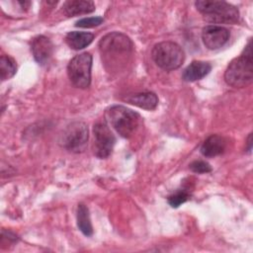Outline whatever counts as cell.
Returning a JSON list of instances; mask_svg holds the SVG:
<instances>
[{
  "mask_svg": "<svg viewBox=\"0 0 253 253\" xmlns=\"http://www.w3.org/2000/svg\"><path fill=\"white\" fill-rule=\"evenodd\" d=\"M103 22L104 19L102 17H88L76 21L75 26L79 28H94L101 25Z\"/></svg>",
  "mask_w": 253,
  "mask_h": 253,
  "instance_id": "d6986e66",
  "label": "cell"
},
{
  "mask_svg": "<svg viewBox=\"0 0 253 253\" xmlns=\"http://www.w3.org/2000/svg\"><path fill=\"white\" fill-rule=\"evenodd\" d=\"M190 199V194L185 190H178L168 197V203L172 208H178Z\"/></svg>",
  "mask_w": 253,
  "mask_h": 253,
  "instance_id": "ac0fdd59",
  "label": "cell"
},
{
  "mask_svg": "<svg viewBox=\"0 0 253 253\" xmlns=\"http://www.w3.org/2000/svg\"><path fill=\"white\" fill-rule=\"evenodd\" d=\"M91 53L82 52L75 55L67 65V74L70 82L77 88H88L91 83Z\"/></svg>",
  "mask_w": 253,
  "mask_h": 253,
  "instance_id": "8992f818",
  "label": "cell"
},
{
  "mask_svg": "<svg viewBox=\"0 0 253 253\" xmlns=\"http://www.w3.org/2000/svg\"><path fill=\"white\" fill-rule=\"evenodd\" d=\"M31 50L39 64L46 65L52 56L53 45L48 38L44 36H38L32 41Z\"/></svg>",
  "mask_w": 253,
  "mask_h": 253,
  "instance_id": "30bf717a",
  "label": "cell"
},
{
  "mask_svg": "<svg viewBox=\"0 0 253 253\" xmlns=\"http://www.w3.org/2000/svg\"><path fill=\"white\" fill-rule=\"evenodd\" d=\"M63 11L68 17L89 14L95 11V4L89 0H69L63 4Z\"/></svg>",
  "mask_w": 253,
  "mask_h": 253,
  "instance_id": "4fadbf2b",
  "label": "cell"
},
{
  "mask_svg": "<svg viewBox=\"0 0 253 253\" xmlns=\"http://www.w3.org/2000/svg\"><path fill=\"white\" fill-rule=\"evenodd\" d=\"M211 66L209 62L194 60L184 70L182 78L187 82H194L204 78L210 73Z\"/></svg>",
  "mask_w": 253,
  "mask_h": 253,
  "instance_id": "8fae6325",
  "label": "cell"
},
{
  "mask_svg": "<svg viewBox=\"0 0 253 253\" xmlns=\"http://www.w3.org/2000/svg\"><path fill=\"white\" fill-rule=\"evenodd\" d=\"M89 138L88 126L84 122H73L66 126L60 136L61 145L75 153L84 151Z\"/></svg>",
  "mask_w": 253,
  "mask_h": 253,
  "instance_id": "52a82bcc",
  "label": "cell"
},
{
  "mask_svg": "<svg viewBox=\"0 0 253 253\" xmlns=\"http://www.w3.org/2000/svg\"><path fill=\"white\" fill-rule=\"evenodd\" d=\"M99 48L102 57L108 58V60H118L129 55L132 50V42L126 35L114 32L106 35L101 39L99 42Z\"/></svg>",
  "mask_w": 253,
  "mask_h": 253,
  "instance_id": "5b68a950",
  "label": "cell"
},
{
  "mask_svg": "<svg viewBox=\"0 0 253 253\" xmlns=\"http://www.w3.org/2000/svg\"><path fill=\"white\" fill-rule=\"evenodd\" d=\"M152 58L157 66L166 71L179 68L185 59L182 47L174 42H161L154 45Z\"/></svg>",
  "mask_w": 253,
  "mask_h": 253,
  "instance_id": "277c9868",
  "label": "cell"
},
{
  "mask_svg": "<svg viewBox=\"0 0 253 253\" xmlns=\"http://www.w3.org/2000/svg\"><path fill=\"white\" fill-rule=\"evenodd\" d=\"M93 152L98 158H107L113 151L116 137L106 122L99 121L93 126Z\"/></svg>",
  "mask_w": 253,
  "mask_h": 253,
  "instance_id": "ba28073f",
  "label": "cell"
},
{
  "mask_svg": "<svg viewBox=\"0 0 253 253\" xmlns=\"http://www.w3.org/2000/svg\"><path fill=\"white\" fill-rule=\"evenodd\" d=\"M94 40V35L87 32H69L65 36V42L72 49L79 50L89 45Z\"/></svg>",
  "mask_w": 253,
  "mask_h": 253,
  "instance_id": "9a60e30c",
  "label": "cell"
},
{
  "mask_svg": "<svg viewBox=\"0 0 253 253\" xmlns=\"http://www.w3.org/2000/svg\"><path fill=\"white\" fill-rule=\"evenodd\" d=\"M229 31L221 26L209 25L203 29L202 40L207 48L214 50L222 47L229 40Z\"/></svg>",
  "mask_w": 253,
  "mask_h": 253,
  "instance_id": "9c48e42d",
  "label": "cell"
},
{
  "mask_svg": "<svg viewBox=\"0 0 253 253\" xmlns=\"http://www.w3.org/2000/svg\"><path fill=\"white\" fill-rule=\"evenodd\" d=\"M17 71V64L14 58L9 55H1L0 57V77L2 80L12 78Z\"/></svg>",
  "mask_w": 253,
  "mask_h": 253,
  "instance_id": "e0dca14e",
  "label": "cell"
},
{
  "mask_svg": "<svg viewBox=\"0 0 253 253\" xmlns=\"http://www.w3.org/2000/svg\"><path fill=\"white\" fill-rule=\"evenodd\" d=\"M225 82L235 88L249 85L253 80V58L251 40H249L243 52L234 58L227 66L224 73Z\"/></svg>",
  "mask_w": 253,
  "mask_h": 253,
  "instance_id": "6da1fadb",
  "label": "cell"
},
{
  "mask_svg": "<svg viewBox=\"0 0 253 253\" xmlns=\"http://www.w3.org/2000/svg\"><path fill=\"white\" fill-rule=\"evenodd\" d=\"M76 217H77V226L80 229V231L85 236H91L93 234V227L91 224L89 210L85 205L83 204L78 205Z\"/></svg>",
  "mask_w": 253,
  "mask_h": 253,
  "instance_id": "2e32d148",
  "label": "cell"
},
{
  "mask_svg": "<svg viewBox=\"0 0 253 253\" xmlns=\"http://www.w3.org/2000/svg\"><path fill=\"white\" fill-rule=\"evenodd\" d=\"M195 5L203 18L211 23L234 24L239 19L238 9L224 1L200 0Z\"/></svg>",
  "mask_w": 253,
  "mask_h": 253,
  "instance_id": "3957f363",
  "label": "cell"
},
{
  "mask_svg": "<svg viewBox=\"0 0 253 253\" xmlns=\"http://www.w3.org/2000/svg\"><path fill=\"white\" fill-rule=\"evenodd\" d=\"M226 147V140L223 136L212 134L209 136L201 146V153L206 157H213L221 154Z\"/></svg>",
  "mask_w": 253,
  "mask_h": 253,
  "instance_id": "7c38bea8",
  "label": "cell"
},
{
  "mask_svg": "<svg viewBox=\"0 0 253 253\" xmlns=\"http://www.w3.org/2000/svg\"><path fill=\"white\" fill-rule=\"evenodd\" d=\"M129 104L144 110H154L158 105V98L153 92H142L130 95L125 99Z\"/></svg>",
  "mask_w": 253,
  "mask_h": 253,
  "instance_id": "5bb4252c",
  "label": "cell"
},
{
  "mask_svg": "<svg viewBox=\"0 0 253 253\" xmlns=\"http://www.w3.org/2000/svg\"><path fill=\"white\" fill-rule=\"evenodd\" d=\"M189 168H190L193 172L199 173V174L208 173V172H211V165H210L208 162L203 161V160H197V161L192 162V163L189 165Z\"/></svg>",
  "mask_w": 253,
  "mask_h": 253,
  "instance_id": "ffe728a7",
  "label": "cell"
},
{
  "mask_svg": "<svg viewBox=\"0 0 253 253\" xmlns=\"http://www.w3.org/2000/svg\"><path fill=\"white\" fill-rule=\"evenodd\" d=\"M105 116L116 131L126 138L132 136L141 125L139 114L122 105H114L108 108Z\"/></svg>",
  "mask_w": 253,
  "mask_h": 253,
  "instance_id": "7a4b0ae2",
  "label": "cell"
}]
</instances>
